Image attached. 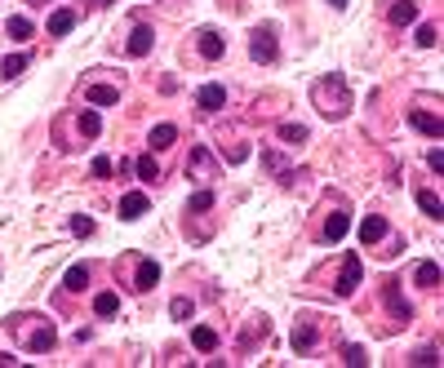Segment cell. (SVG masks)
I'll return each instance as SVG.
<instances>
[{
  "label": "cell",
  "instance_id": "cell-1",
  "mask_svg": "<svg viewBox=\"0 0 444 368\" xmlns=\"http://www.w3.org/2000/svg\"><path fill=\"white\" fill-rule=\"evenodd\" d=\"M311 102H316V112L325 120H342L346 112H351V84L329 71V76H320L316 84H311Z\"/></svg>",
  "mask_w": 444,
  "mask_h": 368
},
{
  "label": "cell",
  "instance_id": "cell-2",
  "mask_svg": "<svg viewBox=\"0 0 444 368\" xmlns=\"http://www.w3.org/2000/svg\"><path fill=\"white\" fill-rule=\"evenodd\" d=\"M249 54H254V63H275L280 45H275V27H271V22L254 27V36H249Z\"/></svg>",
  "mask_w": 444,
  "mask_h": 368
},
{
  "label": "cell",
  "instance_id": "cell-3",
  "mask_svg": "<svg viewBox=\"0 0 444 368\" xmlns=\"http://www.w3.org/2000/svg\"><path fill=\"white\" fill-rule=\"evenodd\" d=\"M187 174L196 178V182H213V178H218V164H213L209 146H196V151H191V160H187Z\"/></svg>",
  "mask_w": 444,
  "mask_h": 368
},
{
  "label": "cell",
  "instance_id": "cell-4",
  "mask_svg": "<svg viewBox=\"0 0 444 368\" xmlns=\"http://www.w3.org/2000/svg\"><path fill=\"white\" fill-rule=\"evenodd\" d=\"M360 275H365L360 257H355V253H346V262H342V271H338V293H342V298H351V293L360 289Z\"/></svg>",
  "mask_w": 444,
  "mask_h": 368
},
{
  "label": "cell",
  "instance_id": "cell-5",
  "mask_svg": "<svg viewBox=\"0 0 444 368\" xmlns=\"http://www.w3.org/2000/svg\"><path fill=\"white\" fill-rule=\"evenodd\" d=\"M382 298H387V306H391V315H395V324H409V320H413V306L404 302V293H400V284H382Z\"/></svg>",
  "mask_w": 444,
  "mask_h": 368
},
{
  "label": "cell",
  "instance_id": "cell-6",
  "mask_svg": "<svg viewBox=\"0 0 444 368\" xmlns=\"http://www.w3.org/2000/svg\"><path fill=\"white\" fill-rule=\"evenodd\" d=\"M151 45H155V31L147 27V22H142V27H134V31H129V40H125V49H129L134 58H147Z\"/></svg>",
  "mask_w": 444,
  "mask_h": 368
},
{
  "label": "cell",
  "instance_id": "cell-7",
  "mask_svg": "<svg viewBox=\"0 0 444 368\" xmlns=\"http://www.w3.org/2000/svg\"><path fill=\"white\" fill-rule=\"evenodd\" d=\"M413 284L418 289H440V262L436 257H422V262L413 266Z\"/></svg>",
  "mask_w": 444,
  "mask_h": 368
},
{
  "label": "cell",
  "instance_id": "cell-8",
  "mask_svg": "<svg viewBox=\"0 0 444 368\" xmlns=\"http://www.w3.org/2000/svg\"><path fill=\"white\" fill-rule=\"evenodd\" d=\"M151 208V200L142 191H129V195H120V217H125V222H134V217H142Z\"/></svg>",
  "mask_w": 444,
  "mask_h": 368
},
{
  "label": "cell",
  "instance_id": "cell-9",
  "mask_svg": "<svg viewBox=\"0 0 444 368\" xmlns=\"http://www.w3.org/2000/svg\"><path fill=\"white\" fill-rule=\"evenodd\" d=\"M409 125L418 133H427V138H440V133H444V120L436 112H409Z\"/></svg>",
  "mask_w": 444,
  "mask_h": 368
},
{
  "label": "cell",
  "instance_id": "cell-10",
  "mask_svg": "<svg viewBox=\"0 0 444 368\" xmlns=\"http://www.w3.org/2000/svg\"><path fill=\"white\" fill-rule=\"evenodd\" d=\"M196 102H200V112H222V107H227V89H222V84H205V89L196 93Z\"/></svg>",
  "mask_w": 444,
  "mask_h": 368
},
{
  "label": "cell",
  "instance_id": "cell-11",
  "mask_svg": "<svg viewBox=\"0 0 444 368\" xmlns=\"http://www.w3.org/2000/svg\"><path fill=\"white\" fill-rule=\"evenodd\" d=\"M85 98H89V107H116L120 102V89H116V84H89Z\"/></svg>",
  "mask_w": 444,
  "mask_h": 368
},
{
  "label": "cell",
  "instance_id": "cell-12",
  "mask_svg": "<svg viewBox=\"0 0 444 368\" xmlns=\"http://www.w3.org/2000/svg\"><path fill=\"white\" fill-rule=\"evenodd\" d=\"M387 18H391V27H409V22H418V0H395Z\"/></svg>",
  "mask_w": 444,
  "mask_h": 368
},
{
  "label": "cell",
  "instance_id": "cell-13",
  "mask_svg": "<svg viewBox=\"0 0 444 368\" xmlns=\"http://www.w3.org/2000/svg\"><path fill=\"white\" fill-rule=\"evenodd\" d=\"M54 342H58V333H54L49 324H40V328L27 337V351H31V355H45V351H54Z\"/></svg>",
  "mask_w": 444,
  "mask_h": 368
},
{
  "label": "cell",
  "instance_id": "cell-14",
  "mask_svg": "<svg viewBox=\"0 0 444 368\" xmlns=\"http://www.w3.org/2000/svg\"><path fill=\"white\" fill-rule=\"evenodd\" d=\"M418 204H422L427 217H444V200H440L436 187H418Z\"/></svg>",
  "mask_w": 444,
  "mask_h": 368
},
{
  "label": "cell",
  "instance_id": "cell-15",
  "mask_svg": "<svg viewBox=\"0 0 444 368\" xmlns=\"http://www.w3.org/2000/svg\"><path fill=\"white\" fill-rule=\"evenodd\" d=\"M382 236H387V217H378V213H369L365 222H360V240L365 244H378Z\"/></svg>",
  "mask_w": 444,
  "mask_h": 368
},
{
  "label": "cell",
  "instance_id": "cell-16",
  "mask_svg": "<svg viewBox=\"0 0 444 368\" xmlns=\"http://www.w3.org/2000/svg\"><path fill=\"white\" fill-rule=\"evenodd\" d=\"M196 40H200V54H205L209 63H213V58H222V49H227V45H222V31H213V27H209V31H200Z\"/></svg>",
  "mask_w": 444,
  "mask_h": 368
},
{
  "label": "cell",
  "instance_id": "cell-17",
  "mask_svg": "<svg viewBox=\"0 0 444 368\" xmlns=\"http://www.w3.org/2000/svg\"><path fill=\"white\" fill-rule=\"evenodd\" d=\"M147 142H151V151H169V146L178 142V129H174V125H155V129L147 133Z\"/></svg>",
  "mask_w": 444,
  "mask_h": 368
},
{
  "label": "cell",
  "instance_id": "cell-18",
  "mask_svg": "<svg viewBox=\"0 0 444 368\" xmlns=\"http://www.w3.org/2000/svg\"><path fill=\"white\" fill-rule=\"evenodd\" d=\"M346 227H351V217H346V213H329V222H325L320 236H325V244H338L346 236Z\"/></svg>",
  "mask_w": 444,
  "mask_h": 368
},
{
  "label": "cell",
  "instance_id": "cell-19",
  "mask_svg": "<svg viewBox=\"0 0 444 368\" xmlns=\"http://www.w3.org/2000/svg\"><path fill=\"white\" fill-rule=\"evenodd\" d=\"M160 284V262H138V293H147V289H155Z\"/></svg>",
  "mask_w": 444,
  "mask_h": 368
},
{
  "label": "cell",
  "instance_id": "cell-20",
  "mask_svg": "<svg viewBox=\"0 0 444 368\" xmlns=\"http://www.w3.org/2000/svg\"><path fill=\"white\" fill-rule=\"evenodd\" d=\"M27 63H31V54H9L5 63H0V76L14 80V76H22V71H27Z\"/></svg>",
  "mask_w": 444,
  "mask_h": 368
},
{
  "label": "cell",
  "instance_id": "cell-21",
  "mask_svg": "<svg viewBox=\"0 0 444 368\" xmlns=\"http://www.w3.org/2000/svg\"><path fill=\"white\" fill-rule=\"evenodd\" d=\"M71 27H76V14H71V9H58V14L49 18V36H58V40H63Z\"/></svg>",
  "mask_w": 444,
  "mask_h": 368
},
{
  "label": "cell",
  "instance_id": "cell-22",
  "mask_svg": "<svg viewBox=\"0 0 444 368\" xmlns=\"http://www.w3.org/2000/svg\"><path fill=\"white\" fill-rule=\"evenodd\" d=\"M191 346H196V351H213V346H218V333L205 328V324H196V328H191Z\"/></svg>",
  "mask_w": 444,
  "mask_h": 368
},
{
  "label": "cell",
  "instance_id": "cell-23",
  "mask_svg": "<svg viewBox=\"0 0 444 368\" xmlns=\"http://www.w3.org/2000/svg\"><path fill=\"white\" fill-rule=\"evenodd\" d=\"M85 284H89V266H71V271L63 275V289L67 293H80Z\"/></svg>",
  "mask_w": 444,
  "mask_h": 368
},
{
  "label": "cell",
  "instance_id": "cell-24",
  "mask_svg": "<svg viewBox=\"0 0 444 368\" xmlns=\"http://www.w3.org/2000/svg\"><path fill=\"white\" fill-rule=\"evenodd\" d=\"M311 346H316V328H311V324H298V328H293V351L303 355V351H311Z\"/></svg>",
  "mask_w": 444,
  "mask_h": 368
},
{
  "label": "cell",
  "instance_id": "cell-25",
  "mask_svg": "<svg viewBox=\"0 0 444 368\" xmlns=\"http://www.w3.org/2000/svg\"><path fill=\"white\" fill-rule=\"evenodd\" d=\"M36 36V27H31V18H9V40H31Z\"/></svg>",
  "mask_w": 444,
  "mask_h": 368
},
{
  "label": "cell",
  "instance_id": "cell-26",
  "mask_svg": "<svg viewBox=\"0 0 444 368\" xmlns=\"http://www.w3.org/2000/svg\"><path fill=\"white\" fill-rule=\"evenodd\" d=\"M440 40V31H436V22H422V27H418L413 31V45L418 49H431V45H436Z\"/></svg>",
  "mask_w": 444,
  "mask_h": 368
},
{
  "label": "cell",
  "instance_id": "cell-27",
  "mask_svg": "<svg viewBox=\"0 0 444 368\" xmlns=\"http://www.w3.org/2000/svg\"><path fill=\"white\" fill-rule=\"evenodd\" d=\"M80 133H85V138H98V133H102V116L98 112H80Z\"/></svg>",
  "mask_w": 444,
  "mask_h": 368
},
{
  "label": "cell",
  "instance_id": "cell-28",
  "mask_svg": "<svg viewBox=\"0 0 444 368\" xmlns=\"http://www.w3.org/2000/svg\"><path fill=\"white\" fill-rule=\"evenodd\" d=\"M93 311H98L102 320H107V315H116V311H120V298H116V293H98V302H93Z\"/></svg>",
  "mask_w": 444,
  "mask_h": 368
},
{
  "label": "cell",
  "instance_id": "cell-29",
  "mask_svg": "<svg viewBox=\"0 0 444 368\" xmlns=\"http://www.w3.org/2000/svg\"><path fill=\"white\" fill-rule=\"evenodd\" d=\"M342 364H346V368H365V364H369L365 346H342Z\"/></svg>",
  "mask_w": 444,
  "mask_h": 368
},
{
  "label": "cell",
  "instance_id": "cell-30",
  "mask_svg": "<svg viewBox=\"0 0 444 368\" xmlns=\"http://www.w3.org/2000/svg\"><path fill=\"white\" fill-rule=\"evenodd\" d=\"M71 236H76V240H89V236H93V217L76 213V217H71Z\"/></svg>",
  "mask_w": 444,
  "mask_h": 368
},
{
  "label": "cell",
  "instance_id": "cell-31",
  "mask_svg": "<svg viewBox=\"0 0 444 368\" xmlns=\"http://www.w3.org/2000/svg\"><path fill=\"white\" fill-rule=\"evenodd\" d=\"M155 174H160V169H155V151H147V155H138V178H142V182H151Z\"/></svg>",
  "mask_w": 444,
  "mask_h": 368
},
{
  "label": "cell",
  "instance_id": "cell-32",
  "mask_svg": "<svg viewBox=\"0 0 444 368\" xmlns=\"http://www.w3.org/2000/svg\"><path fill=\"white\" fill-rule=\"evenodd\" d=\"M209 204H213V191H196V195L187 200V208H191V213H205Z\"/></svg>",
  "mask_w": 444,
  "mask_h": 368
},
{
  "label": "cell",
  "instance_id": "cell-33",
  "mask_svg": "<svg viewBox=\"0 0 444 368\" xmlns=\"http://www.w3.org/2000/svg\"><path fill=\"white\" fill-rule=\"evenodd\" d=\"M174 320H191V311H196V306H191V298H174Z\"/></svg>",
  "mask_w": 444,
  "mask_h": 368
},
{
  "label": "cell",
  "instance_id": "cell-34",
  "mask_svg": "<svg viewBox=\"0 0 444 368\" xmlns=\"http://www.w3.org/2000/svg\"><path fill=\"white\" fill-rule=\"evenodd\" d=\"M280 138L284 142H307V129L303 125H280Z\"/></svg>",
  "mask_w": 444,
  "mask_h": 368
},
{
  "label": "cell",
  "instance_id": "cell-35",
  "mask_svg": "<svg viewBox=\"0 0 444 368\" xmlns=\"http://www.w3.org/2000/svg\"><path fill=\"white\" fill-rule=\"evenodd\" d=\"M413 364H422V368H436V364H440V351H436V346H427L422 355H413Z\"/></svg>",
  "mask_w": 444,
  "mask_h": 368
},
{
  "label": "cell",
  "instance_id": "cell-36",
  "mask_svg": "<svg viewBox=\"0 0 444 368\" xmlns=\"http://www.w3.org/2000/svg\"><path fill=\"white\" fill-rule=\"evenodd\" d=\"M427 164H431V174H444V151H440V146H431Z\"/></svg>",
  "mask_w": 444,
  "mask_h": 368
},
{
  "label": "cell",
  "instance_id": "cell-37",
  "mask_svg": "<svg viewBox=\"0 0 444 368\" xmlns=\"http://www.w3.org/2000/svg\"><path fill=\"white\" fill-rule=\"evenodd\" d=\"M112 174V160H107V155H98V160H93V178H107Z\"/></svg>",
  "mask_w": 444,
  "mask_h": 368
},
{
  "label": "cell",
  "instance_id": "cell-38",
  "mask_svg": "<svg viewBox=\"0 0 444 368\" xmlns=\"http://www.w3.org/2000/svg\"><path fill=\"white\" fill-rule=\"evenodd\" d=\"M329 5H333V9H346V0H329Z\"/></svg>",
  "mask_w": 444,
  "mask_h": 368
},
{
  "label": "cell",
  "instance_id": "cell-39",
  "mask_svg": "<svg viewBox=\"0 0 444 368\" xmlns=\"http://www.w3.org/2000/svg\"><path fill=\"white\" fill-rule=\"evenodd\" d=\"M27 5H45V0H27Z\"/></svg>",
  "mask_w": 444,
  "mask_h": 368
}]
</instances>
